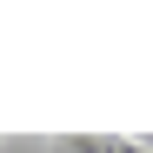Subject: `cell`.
Listing matches in <instances>:
<instances>
[{"mask_svg": "<svg viewBox=\"0 0 153 153\" xmlns=\"http://www.w3.org/2000/svg\"><path fill=\"white\" fill-rule=\"evenodd\" d=\"M53 153H133V133H60Z\"/></svg>", "mask_w": 153, "mask_h": 153, "instance_id": "6da1fadb", "label": "cell"}, {"mask_svg": "<svg viewBox=\"0 0 153 153\" xmlns=\"http://www.w3.org/2000/svg\"><path fill=\"white\" fill-rule=\"evenodd\" d=\"M133 153H140V140H133Z\"/></svg>", "mask_w": 153, "mask_h": 153, "instance_id": "7a4b0ae2", "label": "cell"}]
</instances>
